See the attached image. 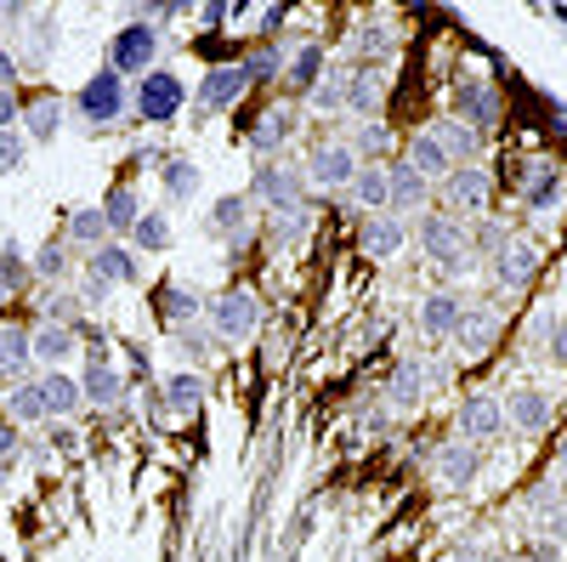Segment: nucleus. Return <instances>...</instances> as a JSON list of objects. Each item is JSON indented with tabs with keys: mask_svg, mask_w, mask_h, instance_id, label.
<instances>
[{
	"mask_svg": "<svg viewBox=\"0 0 567 562\" xmlns=\"http://www.w3.org/2000/svg\"><path fill=\"white\" fill-rule=\"evenodd\" d=\"M205 324L221 347H245L261 336V296L250 285H227L205 302Z\"/></svg>",
	"mask_w": 567,
	"mask_h": 562,
	"instance_id": "nucleus-1",
	"label": "nucleus"
},
{
	"mask_svg": "<svg viewBox=\"0 0 567 562\" xmlns=\"http://www.w3.org/2000/svg\"><path fill=\"white\" fill-rule=\"evenodd\" d=\"M125 109H131V85H125V74H114L109 63H103L97 74H85V85L74 91V114H80L91 131L120 125Z\"/></svg>",
	"mask_w": 567,
	"mask_h": 562,
	"instance_id": "nucleus-2",
	"label": "nucleus"
},
{
	"mask_svg": "<svg viewBox=\"0 0 567 562\" xmlns=\"http://www.w3.org/2000/svg\"><path fill=\"white\" fill-rule=\"evenodd\" d=\"M131 109L142 125H176L182 109H187V80L176 69H154V74H142L136 91H131Z\"/></svg>",
	"mask_w": 567,
	"mask_h": 562,
	"instance_id": "nucleus-3",
	"label": "nucleus"
},
{
	"mask_svg": "<svg viewBox=\"0 0 567 562\" xmlns=\"http://www.w3.org/2000/svg\"><path fill=\"white\" fill-rule=\"evenodd\" d=\"M358 165H363V160L352 154V143H341V136H323V143L307 149L301 176H307V187H318V194H347L352 176H358Z\"/></svg>",
	"mask_w": 567,
	"mask_h": 562,
	"instance_id": "nucleus-4",
	"label": "nucleus"
},
{
	"mask_svg": "<svg viewBox=\"0 0 567 562\" xmlns=\"http://www.w3.org/2000/svg\"><path fill=\"white\" fill-rule=\"evenodd\" d=\"M409 239H420V256H425V262L449 267L454 256L471 251V227H465L460 216H449V211H420V216L409 222Z\"/></svg>",
	"mask_w": 567,
	"mask_h": 562,
	"instance_id": "nucleus-5",
	"label": "nucleus"
},
{
	"mask_svg": "<svg viewBox=\"0 0 567 562\" xmlns=\"http://www.w3.org/2000/svg\"><path fill=\"white\" fill-rule=\"evenodd\" d=\"M159 45H165L159 29H154L148 18H136V23L114 29V40H109V69L125 74V80H131V74H136V80L154 74V69H159Z\"/></svg>",
	"mask_w": 567,
	"mask_h": 562,
	"instance_id": "nucleus-6",
	"label": "nucleus"
},
{
	"mask_svg": "<svg viewBox=\"0 0 567 562\" xmlns=\"http://www.w3.org/2000/svg\"><path fill=\"white\" fill-rule=\"evenodd\" d=\"M443 205H449V216H460L465 227L477 222V216H488V211H494V176H488V165H454V171L443 176Z\"/></svg>",
	"mask_w": 567,
	"mask_h": 562,
	"instance_id": "nucleus-7",
	"label": "nucleus"
},
{
	"mask_svg": "<svg viewBox=\"0 0 567 562\" xmlns=\"http://www.w3.org/2000/svg\"><path fill=\"white\" fill-rule=\"evenodd\" d=\"M307 194V176L296 160H261L256 165V187H250V200H267V211H284V205H301Z\"/></svg>",
	"mask_w": 567,
	"mask_h": 562,
	"instance_id": "nucleus-8",
	"label": "nucleus"
},
{
	"mask_svg": "<svg viewBox=\"0 0 567 562\" xmlns=\"http://www.w3.org/2000/svg\"><path fill=\"white\" fill-rule=\"evenodd\" d=\"M534 273H539V245H528V239H511L488 256V278H494V290H528L534 285Z\"/></svg>",
	"mask_w": 567,
	"mask_h": 562,
	"instance_id": "nucleus-9",
	"label": "nucleus"
},
{
	"mask_svg": "<svg viewBox=\"0 0 567 562\" xmlns=\"http://www.w3.org/2000/svg\"><path fill=\"white\" fill-rule=\"evenodd\" d=\"M245 91H250L245 63H210V69L199 74V114H227V109H239Z\"/></svg>",
	"mask_w": 567,
	"mask_h": 562,
	"instance_id": "nucleus-10",
	"label": "nucleus"
},
{
	"mask_svg": "<svg viewBox=\"0 0 567 562\" xmlns=\"http://www.w3.org/2000/svg\"><path fill=\"white\" fill-rule=\"evenodd\" d=\"M561 194H567V176H561V165H550V160H528L523 171H516V200H523V211H550V205H561Z\"/></svg>",
	"mask_w": 567,
	"mask_h": 562,
	"instance_id": "nucleus-11",
	"label": "nucleus"
},
{
	"mask_svg": "<svg viewBox=\"0 0 567 562\" xmlns=\"http://www.w3.org/2000/svg\"><path fill=\"white\" fill-rule=\"evenodd\" d=\"M454 120H465V125H477L483 136L505 120V109H499V91L488 85V80H477V74H465V80H454Z\"/></svg>",
	"mask_w": 567,
	"mask_h": 562,
	"instance_id": "nucleus-12",
	"label": "nucleus"
},
{
	"mask_svg": "<svg viewBox=\"0 0 567 562\" xmlns=\"http://www.w3.org/2000/svg\"><path fill=\"white\" fill-rule=\"evenodd\" d=\"M403 245H409V222H403V216L381 211V216H363V222H358V256L392 262V256H403Z\"/></svg>",
	"mask_w": 567,
	"mask_h": 562,
	"instance_id": "nucleus-13",
	"label": "nucleus"
},
{
	"mask_svg": "<svg viewBox=\"0 0 567 562\" xmlns=\"http://www.w3.org/2000/svg\"><path fill=\"white\" fill-rule=\"evenodd\" d=\"M460 318H465V296L460 290H432V296H420V307H414L420 336H432V341H454Z\"/></svg>",
	"mask_w": 567,
	"mask_h": 562,
	"instance_id": "nucleus-14",
	"label": "nucleus"
},
{
	"mask_svg": "<svg viewBox=\"0 0 567 562\" xmlns=\"http://www.w3.org/2000/svg\"><path fill=\"white\" fill-rule=\"evenodd\" d=\"M505 432V403L494 392H471L460 403V438L465 443H494Z\"/></svg>",
	"mask_w": 567,
	"mask_h": 562,
	"instance_id": "nucleus-15",
	"label": "nucleus"
},
{
	"mask_svg": "<svg viewBox=\"0 0 567 562\" xmlns=\"http://www.w3.org/2000/svg\"><path fill=\"white\" fill-rule=\"evenodd\" d=\"M69 120V103L58 98V91H34V98H23V136L29 143H58V131Z\"/></svg>",
	"mask_w": 567,
	"mask_h": 562,
	"instance_id": "nucleus-16",
	"label": "nucleus"
},
{
	"mask_svg": "<svg viewBox=\"0 0 567 562\" xmlns=\"http://www.w3.org/2000/svg\"><path fill=\"white\" fill-rule=\"evenodd\" d=\"M85 278H97L103 290H120V285H136V251L131 245H120V239H109V245H97L85 256Z\"/></svg>",
	"mask_w": 567,
	"mask_h": 562,
	"instance_id": "nucleus-17",
	"label": "nucleus"
},
{
	"mask_svg": "<svg viewBox=\"0 0 567 562\" xmlns=\"http://www.w3.org/2000/svg\"><path fill=\"white\" fill-rule=\"evenodd\" d=\"M205 302L194 285H176V278H165V285H154V313L171 324V330H182V324H199L205 318Z\"/></svg>",
	"mask_w": 567,
	"mask_h": 562,
	"instance_id": "nucleus-18",
	"label": "nucleus"
},
{
	"mask_svg": "<svg viewBox=\"0 0 567 562\" xmlns=\"http://www.w3.org/2000/svg\"><path fill=\"white\" fill-rule=\"evenodd\" d=\"M386 171H392V205H386L392 216H403V222H409V216H420V211H432V182H425L414 165L392 160Z\"/></svg>",
	"mask_w": 567,
	"mask_h": 562,
	"instance_id": "nucleus-19",
	"label": "nucleus"
},
{
	"mask_svg": "<svg viewBox=\"0 0 567 562\" xmlns=\"http://www.w3.org/2000/svg\"><path fill=\"white\" fill-rule=\"evenodd\" d=\"M0 381H34V336L23 324H0Z\"/></svg>",
	"mask_w": 567,
	"mask_h": 562,
	"instance_id": "nucleus-20",
	"label": "nucleus"
},
{
	"mask_svg": "<svg viewBox=\"0 0 567 562\" xmlns=\"http://www.w3.org/2000/svg\"><path fill=\"white\" fill-rule=\"evenodd\" d=\"M296 109H267L261 120H250V131H245V143H250V154H261V160H278V149L296 136Z\"/></svg>",
	"mask_w": 567,
	"mask_h": 562,
	"instance_id": "nucleus-21",
	"label": "nucleus"
},
{
	"mask_svg": "<svg viewBox=\"0 0 567 562\" xmlns=\"http://www.w3.org/2000/svg\"><path fill=\"white\" fill-rule=\"evenodd\" d=\"M34 381H40V403H45V415H52V420H74V415L85 409V392H80L74 375H63V369H40Z\"/></svg>",
	"mask_w": 567,
	"mask_h": 562,
	"instance_id": "nucleus-22",
	"label": "nucleus"
},
{
	"mask_svg": "<svg viewBox=\"0 0 567 562\" xmlns=\"http://www.w3.org/2000/svg\"><path fill=\"white\" fill-rule=\"evenodd\" d=\"M505 420L516 432H545L550 420H556V403H550V392H539V387H516L511 398H505Z\"/></svg>",
	"mask_w": 567,
	"mask_h": 562,
	"instance_id": "nucleus-23",
	"label": "nucleus"
},
{
	"mask_svg": "<svg viewBox=\"0 0 567 562\" xmlns=\"http://www.w3.org/2000/svg\"><path fill=\"white\" fill-rule=\"evenodd\" d=\"M29 262H34V285H45V290H63L74 278V245L63 239V233H52V239H45Z\"/></svg>",
	"mask_w": 567,
	"mask_h": 562,
	"instance_id": "nucleus-24",
	"label": "nucleus"
},
{
	"mask_svg": "<svg viewBox=\"0 0 567 562\" xmlns=\"http://www.w3.org/2000/svg\"><path fill=\"white\" fill-rule=\"evenodd\" d=\"M381 98H386V80H381V69H374V63L347 69V114H352V120H374Z\"/></svg>",
	"mask_w": 567,
	"mask_h": 562,
	"instance_id": "nucleus-25",
	"label": "nucleus"
},
{
	"mask_svg": "<svg viewBox=\"0 0 567 562\" xmlns=\"http://www.w3.org/2000/svg\"><path fill=\"white\" fill-rule=\"evenodd\" d=\"M63 239H69L74 251H97V245H109L114 233H109L103 205H74V211H63Z\"/></svg>",
	"mask_w": 567,
	"mask_h": 562,
	"instance_id": "nucleus-26",
	"label": "nucleus"
},
{
	"mask_svg": "<svg viewBox=\"0 0 567 562\" xmlns=\"http://www.w3.org/2000/svg\"><path fill=\"white\" fill-rule=\"evenodd\" d=\"M494 336H499V318H494L483 302H471V296H465V318H460V330H454L460 352H465V358H483V352L494 347Z\"/></svg>",
	"mask_w": 567,
	"mask_h": 562,
	"instance_id": "nucleus-27",
	"label": "nucleus"
},
{
	"mask_svg": "<svg viewBox=\"0 0 567 562\" xmlns=\"http://www.w3.org/2000/svg\"><path fill=\"white\" fill-rule=\"evenodd\" d=\"M403 165H414V171H420L425 182H432V187H437V182L454 171V160H449V149L437 143V131H432V125L409 136V154H403Z\"/></svg>",
	"mask_w": 567,
	"mask_h": 562,
	"instance_id": "nucleus-28",
	"label": "nucleus"
},
{
	"mask_svg": "<svg viewBox=\"0 0 567 562\" xmlns=\"http://www.w3.org/2000/svg\"><path fill=\"white\" fill-rule=\"evenodd\" d=\"M352 205L363 211V216H381L386 205H392V171L386 165H358V176H352Z\"/></svg>",
	"mask_w": 567,
	"mask_h": 562,
	"instance_id": "nucleus-29",
	"label": "nucleus"
},
{
	"mask_svg": "<svg viewBox=\"0 0 567 562\" xmlns=\"http://www.w3.org/2000/svg\"><path fill=\"white\" fill-rule=\"evenodd\" d=\"M432 131H437V143L449 149V160H454V165H477V160H483V149H488V136H483L477 125L454 120V114H449V120H437Z\"/></svg>",
	"mask_w": 567,
	"mask_h": 562,
	"instance_id": "nucleus-30",
	"label": "nucleus"
},
{
	"mask_svg": "<svg viewBox=\"0 0 567 562\" xmlns=\"http://www.w3.org/2000/svg\"><path fill=\"white\" fill-rule=\"evenodd\" d=\"M80 392H85L91 409H120V403H125V375H120L114 364H85Z\"/></svg>",
	"mask_w": 567,
	"mask_h": 562,
	"instance_id": "nucleus-31",
	"label": "nucleus"
},
{
	"mask_svg": "<svg viewBox=\"0 0 567 562\" xmlns=\"http://www.w3.org/2000/svg\"><path fill=\"white\" fill-rule=\"evenodd\" d=\"M29 336H34V364L40 369H63L80 347V330H63V324H34Z\"/></svg>",
	"mask_w": 567,
	"mask_h": 562,
	"instance_id": "nucleus-32",
	"label": "nucleus"
},
{
	"mask_svg": "<svg viewBox=\"0 0 567 562\" xmlns=\"http://www.w3.org/2000/svg\"><path fill=\"white\" fill-rule=\"evenodd\" d=\"M250 194H227V200H216V211H210V233L216 239H227L233 251H239V239L250 233Z\"/></svg>",
	"mask_w": 567,
	"mask_h": 562,
	"instance_id": "nucleus-33",
	"label": "nucleus"
},
{
	"mask_svg": "<svg viewBox=\"0 0 567 562\" xmlns=\"http://www.w3.org/2000/svg\"><path fill=\"white\" fill-rule=\"evenodd\" d=\"M0 415L12 420V427H40V420H52L40 403V381H12L7 392H0Z\"/></svg>",
	"mask_w": 567,
	"mask_h": 562,
	"instance_id": "nucleus-34",
	"label": "nucleus"
},
{
	"mask_svg": "<svg viewBox=\"0 0 567 562\" xmlns=\"http://www.w3.org/2000/svg\"><path fill=\"white\" fill-rule=\"evenodd\" d=\"M142 211H148V205H142V194H136L131 182H114L109 194H103V216H109V233H125V239H131V233H136V222H142Z\"/></svg>",
	"mask_w": 567,
	"mask_h": 562,
	"instance_id": "nucleus-35",
	"label": "nucleus"
},
{
	"mask_svg": "<svg viewBox=\"0 0 567 562\" xmlns=\"http://www.w3.org/2000/svg\"><path fill=\"white\" fill-rule=\"evenodd\" d=\"M323 74H329V52H323L318 40L296 45V58H284V80H290V85L301 91V98H307V91H312V85H318Z\"/></svg>",
	"mask_w": 567,
	"mask_h": 562,
	"instance_id": "nucleus-36",
	"label": "nucleus"
},
{
	"mask_svg": "<svg viewBox=\"0 0 567 562\" xmlns=\"http://www.w3.org/2000/svg\"><path fill=\"white\" fill-rule=\"evenodd\" d=\"M471 478H477V443H465V438L443 443V454H437V483H443V489H465Z\"/></svg>",
	"mask_w": 567,
	"mask_h": 562,
	"instance_id": "nucleus-37",
	"label": "nucleus"
},
{
	"mask_svg": "<svg viewBox=\"0 0 567 562\" xmlns=\"http://www.w3.org/2000/svg\"><path fill=\"white\" fill-rule=\"evenodd\" d=\"M425 387H432V369H425V358H403L398 369H392V403L398 409H414L420 398H425Z\"/></svg>",
	"mask_w": 567,
	"mask_h": 562,
	"instance_id": "nucleus-38",
	"label": "nucleus"
},
{
	"mask_svg": "<svg viewBox=\"0 0 567 562\" xmlns=\"http://www.w3.org/2000/svg\"><path fill=\"white\" fill-rule=\"evenodd\" d=\"M34 285V262H29V251L12 239V245H0V302L7 296H23Z\"/></svg>",
	"mask_w": 567,
	"mask_h": 562,
	"instance_id": "nucleus-39",
	"label": "nucleus"
},
{
	"mask_svg": "<svg viewBox=\"0 0 567 562\" xmlns=\"http://www.w3.org/2000/svg\"><path fill=\"white\" fill-rule=\"evenodd\" d=\"M159 182H165V194H171L176 205H187V200L199 194V165H194V154H165Z\"/></svg>",
	"mask_w": 567,
	"mask_h": 562,
	"instance_id": "nucleus-40",
	"label": "nucleus"
},
{
	"mask_svg": "<svg viewBox=\"0 0 567 562\" xmlns=\"http://www.w3.org/2000/svg\"><path fill=\"white\" fill-rule=\"evenodd\" d=\"M307 227H312V211H307V200L301 205H284V211H267V233H272V245H301L307 239Z\"/></svg>",
	"mask_w": 567,
	"mask_h": 562,
	"instance_id": "nucleus-41",
	"label": "nucleus"
},
{
	"mask_svg": "<svg viewBox=\"0 0 567 562\" xmlns=\"http://www.w3.org/2000/svg\"><path fill=\"white\" fill-rule=\"evenodd\" d=\"M159 392H165V409H171V415H194L199 398H205V375H199V369H176Z\"/></svg>",
	"mask_w": 567,
	"mask_h": 562,
	"instance_id": "nucleus-42",
	"label": "nucleus"
},
{
	"mask_svg": "<svg viewBox=\"0 0 567 562\" xmlns=\"http://www.w3.org/2000/svg\"><path fill=\"white\" fill-rule=\"evenodd\" d=\"M171 216L165 211H142V222H136V233H131V251H148V256H165L171 251Z\"/></svg>",
	"mask_w": 567,
	"mask_h": 562,
	"instance_id": "nucleus-43",
	"label": "nucleus"
},
{
	"mask_svg": "<svg viewBox=\"0 0 567 562\" xmlns=\"http://www.w3.org/2000/svg\"><path fill=\"white\" fill-rule=\"evenodd\" d=\"M171 341H176L182 358H194V364H210V358L221 352V341L210 336V324H205V318H199V324H182V330H171Z\"/></svg>",
	"mask_w": 567,
	"mask_h": 562,
	"instance_id": "nucleus-44",
	"label": "nucleus"
},
{
	"mask_svg": "<svg viewBox=\"0 0 567 562\" xmlns=\"http://www.w3.org/2000/svg\"><path fill=\"white\" fill-rule=\"evenodd\" d=\"M307 109H312V114H347V69L323 74V80L307 91Z\"/></svg>",
	"mask_w": 567,
	"mask_h": 562,
	"instance_id": "nucleus-45",
	"label": "nucleus"
},
{
	"mask_svg": "<svg viewBox=\"0 0 567 562\" xmlns=\"http://www.w3.org/2000/svg\"><path fill=\"white\" fill-rule=\"evenodd\" d=\"M245 63V74H250V85H267V80H284V52L267 40V45H256V52H245L239 58Z\"/></svg>",
	"mask_w": 567,
	"mask_h": 562,
	"instance_id": "nucleus-46",
	"label": "nucleus"
},
{
	"mask_svg": "<svg viewBox=\"0 0 567 562\" xmlns=\"http://www.w3.org/2000/svg\"><path fill=\"white\" fill-rule=\"evenodd\" d=\"M40 324H63V330H80V296L74 290H52L40 307Z\"/></svg>",
	"mask_w": 567,
	"mask_h": 562,
	"instance_id": "nucleus-47",
	"label": "nucleus"
},
{
	"mask_svg": "<svg viewBox=\"0 0 567 562\" xmlns=\"http://www.w3.org/2000/svg\"><path fill=\"white\" fill-rule=\"evenodd\" d=\"M358 52L374 58V69H381V58L392 52V29H386V23H369V29L358 34Z\"/></svg>",
	"mask_w": 567,
	"mask_h": 562,
	"instance_id": "nucleus-48",
	"label": "nucleus"
},
{
	"mask_svg": "<svg viewBox=\"0 0 567 562\" xmlns=\"http://www.w3.org/2000/svg\"><path fill=\"white\" fill-rule=\"evenodd\" d=\"M29 154V136L23 131H0V176H12Z\"/></svg>",
	"mask_w": 567,
	"mask_h": 562,
	"instance_id": "nucleus-49",
	"label": "nucleus"
},
{
	"mask_svg": "<svg viewBox=\"0 0 567 562\" xmlns=\"http://www.w3.org/2000/svg\"><path fill=\"white\" fill-rule=\"evenodd\" d=\"M561 500H567V483H539V489L528 494V505L545 511V518H550V511H561Z\"/></svg>",
	"mask_w": 567,
	"mask_h": 562,
	"instance_id": "nucleus-50",
	"label": "nucleus"
},
{
	"mask_svg": "<svg viewBox=\"0 0 567 562\" xmlns=\"http://www.w3.org/2000/svg\"><path fill=\"white\" fill-rule=\"evenodd\" d=\"M23 125V91H0V131Z\"/></svg>",
	"mask_w": 567,
	"mask_h": 562,
	"instance_id": "nucleus-51",
	"label": "nucleus"
},
{
	"mask_svg": "<svg viewBox=\"0 0 567 562\" xmlns=\"http://www.w3.org/2000/svg\"><path fill=\"white\" fill-rule=\"evenodd\" d=\"M550 330H556V313L550 307H539L534 313V324H528V347L539 352V347H550Z\"/></svg>",
	"mask_w": 567,
	"mask_h": 562,
	"instance_id": "nucleus-52",
	"label": "nucleus"
},
{
	"mask_svg": "<svg viewBox=\"0 0 567 562\" xmlns=\"http://www.w3.org/2000/svg\"><path fill=\"white\" fill-rule=\"evenodd\" d=\"M18 454H23V438H18V427H12V420H7V415H0V460H7V466H12Z\"/></svg>",
	"mask_w": 567,
	"mask_h": 562,
	"instance_id": "nucleus-53",
	"label": "nucleus"
},
{
	"mask_svg": "<svg viewBox=\"0 0 567 562\" xmlns=\"http://www.w3.org/2000/svg\"><path fill=\"white\" fill-rule=\"evenodd\" d=\"M550 358H556V369H567V318H556V330H550V347H545Z\"/></svg>",
	"mask_w": 567,
	"mask_h": 562,
	"instance_id": "nucleus-54",
	"label": "nucleus"
},
{
	"mask_svg": "<svg viewBox=\"0 0 567 562\" xmlns=\"http://www.w3.org/2000/svg\"><path fill=\"white\" fill-rule=\"evenodd\" d=\"M539 529H545V545H567V511H556V518H545Z\"/></svg>",
	"mask_w": 567,
	"mask_h": 562,
	"instance_id": "nucleus-55",
	"label": "nucleus"
},
{
	"mask_svg": "<svg viewBox=\"0 0 567 562\" xmlns=\"http://www.w3.org/2000/svg\"><path fill=\"white\" fill-rule=\"evenodd\" d=\"M0 91H18V58L0 45Z\"/></svg>",
	"mask_w": 567,
	"mask_h": 562,
	"instance_id": "nucleus-56",
	"label": "nucleus"
},
{
	"mask_svg": "<svg viewBox=\"0 0 567 562\" xmlns=\"http://www.w3.org/2000/svg\"><path fill=\"white\" fill-rule=\"evenodd\" d=\"M556 466H561V472H567V432H561V443H556Z\"/></svg>",
	"mask_w": 567,
	"mask_h": 562,
	"instance_id": "nucleus-57",
	"label": "nucleus"
},
{
	"mask_svg": "<svg viewBox=\"0 0 567 562\" xmlns=\"http://www.w3.org/2000/svg\"><path fill=\"white\" fill-rule=\"evenodd\" d=\"M7 478H12V466H7V460H0V494H7Z\"/></svg>",
	"mask_w": 567,
	"mask_h": 562,
	"instance_id": "nucleus-58",
	"label": "nucleus"
},
{
	"mask_svg": "<svg viewBox=\"0 0 567 562\" xmlns=\"http://www.w3.org/2000/svg\"><path fill=\"white\" fill-rule=\"evenodd\" d=\"M556 18H561V23H567V7H556Z\"/></svg>",
	"mask_w": 567,
	"mask_h": 562,
	"instance_id": "nucleus-59",
	"label": "nucleus"
},
{
	"mask_svg": "<svg viewBox=\"0 0 567 562\" xmlns=\"http://www.w3.org/2000/svg\"><path fill=\"white\" fill-rule=\"evenodd\" d=\"M0 245H7V239H0Z\"/></svg>",
	"mask_w": 567,
	"mask_h": 562,
	"instance_id": "nucleus-60",
	"label": "nucleus"
}]
</instances>
